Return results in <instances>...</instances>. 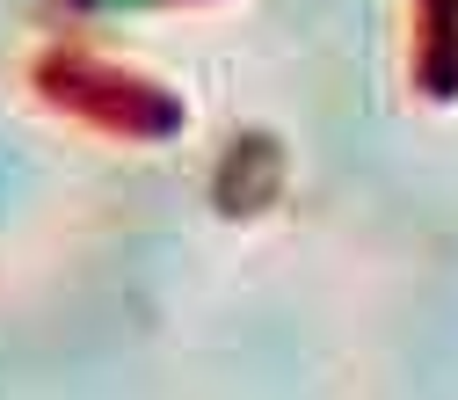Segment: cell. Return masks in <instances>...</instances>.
<instances>
[{"label": "cell", "mask_w": 458, "mask_h": 400, "mask_svg": "<svg viewBox=\"0 0 458 400\" xmlns=\"http://www.w3.org/2000/svg\"><path fill=\"white\" fill-rule=\"evenodd\" d=\"M88 15H131V8H146V0H81Z\"/></svg>", "instance_id": "6da1fadb"}]
</instances>
